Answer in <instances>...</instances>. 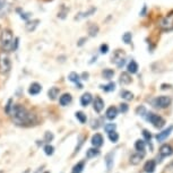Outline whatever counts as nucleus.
Listing matches in <instances>:
<instances>
[{"mask_svg": "<svg viewBox=\"0 0 173 173\" xmlns=\"http://www.w3.org/2000/svg\"><path fill=\"white\" fill-rule=\"evenodd\" d=\"M9 114L11 115V119H13L14 123L17 126L26 127V126L33 125L34 122L36 121L35 115L21 104H14Z\"/></svg>", "mask_w": 173, "mask_h": 173, "instance_id": "obj_1", "label": "nucleus"}, {"mask_svg": "<svg viewBox=\"0 0 173 173\" xmlns=\"http://www.w3.org/2000/svg\"><path fill=\"white\" fill-rule=\"evenodd\" d=\"M0 42H1V48H2L4 51H11V49H13V42H14V35H13L10 30L5 28L1 32Z\"/></svg>", "mask_w": 173, "mask_h": 173, "instance_id": "obj_2", "label": "nucleus"}, {"mask_svg": "<svg viewBox=\"0 0 173 173\" xmlns=\"http://www.w3.org/2000/svg\"><path fill=\"white\" fill-rule=\"evenodd\" d=\"M11 68V62L9 57L7 55V53L1 52L0 53V73L1 74H7L8 71Z\"/></svg>", "mask_w": 173, "mask_h": 173, "instance_id": "obj_3", "label": "nucleus"}, {"mask_svg": "<svg viewBox=\"0 0 173 173\" xmlns=\"http://www.w3.org/2000/svg\"><path fill=\"white\" fill-rule=\"evenodd\" d=\"M146 114H147V120L154 126L155 128L161 129L162 127H164L165 120H164L162 117H160L158 114H155L153 113V112H149V113H146Z\"/></svg>", "mask_w": 173, "mask_h": 173, "instance_id": "obj_4", "label": "nucleus"}, {"mask_svg": "<svg viewBox=\"0 0 173 173\" xmlns=\"http://www.w3.org/2000/svg\"><path fill=\"white\" fill-rule=\"evenodd\" d=\"M111 61L115 63L118 68H122L126 65V58L123 52L121 50H117V51L114 52V55H112V60Z\"/></svg>", "mask_w": 173, "mask_h": 173, "instance_id": "obj_5", "label": "nucleus"}, {"mask_svg": "<svg viewBox=\"0 0 173 173\" xmlns=\"http://www.w3.org/2000/svg\"><path fill=\"white\" fill-rule=\"evenodd\" d=\"M154 105L156 107H160V109H165V107H167L171 104V99H170L169 96H158V97H156V99L154 100Z\"/></svg>", "mask_w": 173, "mask_h": 173, "instance_id": "obj_6", "label": "nucleus"}, {"mask_svg": "<svg viewBox=\"0 0 173 173\" xmlns=\"http://www.w3.org/2000/svg\"><path fill=\"white\" fill-rule=\"evenodd\" d=\"M172 14V13H171ZM167 15L163 17L160 22V27L164 31H171L173 28V15Z\"/></svg>", "mask_w": 173, "mask_h": 173, "instance_id": "obj_7", "label": "nucleus"}, {"mask_svg": "<svg viewBox=\"0 0 173 173\" xmlns=\"http://www.w3.org/2000/svg\"><path fill=\"white\" fill-rule=\"evenodd\" d=\"M172 131H173V126H170V127H167L166 129H164L163 131L158 133L157 135H156V139H157V141H160V143L164 141V140L170 136V134L172 133Z\"/></svg>", "mask_w": 173, "mask_h": 173, "instance_id": "obj_8", "label": "nucleus"}, {"mask_svg": "<svg viewBox=\"0 0 173 173\" xmlns=\"http://www.w3.org/2000/svg\"><path fill=\"white\" fill-rule=\"evenodd\" d=\"M91 143H92L93 147H95V148L101 147L104 143L103 136H102L101 134H95V135H93L92 139H91Z\"/></svg>", "mask_w": 173, "mask_h": 173, "instance_id": "obj_9", "label": "nucleus"}, {"mask_svg": "<svg viewBox=\"0 0 173 173\" xmlns=\"http://www.w3.org/2000/svg\"><path fill=\"white\" fill-rule=\"evenodd\" d=\"M93 107H94L95 112L100 113L104 107V101L101 99L100 96H95V99H94V101H93Z\"/></svg>", "mask_w": 173, "mask_h": 173, "instance_id": "obj_10", "label": "nucleus"}, {"mask_svg": "<svg viewBox=\"0 0 173 173\" xmlns=\"http://www.w3.org/2000/svg\"><path fill=\"white\" fill-rule=\"evenodd\" d=\"M40 24V19H32V21H27L25 24V30L27 32H34L36 30V27Z\"/></svg>", "mask_w": 173, "mask_h": 173, "instance_id": "obj_11", "label": "nucleus"}, {"mask_svg": "<svg viewBox=\"0 0 173 173\" xmlns=\"http://www.w3.org/2000/svg\"><path fill=\"white\" fill-rule=\"evenodd\" d=\"M93 101V96L91 93H84L83 95L81 96V107H87V105H89V104L92 103Z\"/></svg>", "mask_w": 173, "mask_h": 173, "instance_id": "obj_12", "label": "nucleus"}, {"mask_svg": "<svg viewBox=\"0 0 173 173\" xmlns=\"http://www.w3.org/2000/svg\"><path fill=\"white\" fill-rule=\"evenodd\" d=\"M71 101H73V97L69 93H65L59 97V103L61 107H67L68 104L71 103Z\"/></svg>", "mask_w": 173, "mask_h": 173, "instance_id": "obj_13", "label": "nucleus"}, {"mask_svg": "<svg viewBox=\"0 0 173 173\" xmlns=\"http://www.w3.org/2000/svg\"><path fill=\"white\" fill-rule=\"evenodd\" d=\"M42 91V86H41L39 83H32L30 85V87H28V94L30 95H37L39 93Z\"/></svg>", "mask_w": 173, "mask_h": 173, "instance_id": "obj_14", "label": "nucleus"}, {"mask_svg": "<svg viewBox=\"0 0 173 173\" xmlns=\"http://www.w3.org/2000/svg\"><path fill=\"white\" fill-rule=\"evenodd\" d=\"M155 169H156V162L154 160H149L144 165V171L146 173H153L155 171Z\"/></svg>", "mask_w": 173, "mask_h": 173, "instance_id": "obj_15", "label": "nucleus"}, {"mask_svg": "<svg viewBox=\"0 0 173 173\" xmlns=\"http://www.w3.org/2000/svg\"><path fill=\"white\" fill-rule=\"evenodd\" d=\"M133 81V79H131V76H130V74H128L127 71H125V73H122L121 75H120V78H119V83L121 85H129L130 83Z\"/></svg>", "mask_w": 173, "mask_h": 173, "instance_id": "obj_16", "label": "nucleus"}, {"mask_svg": "<svg viewBox=\"0 0 173 173\" xmlns=\"http://www.w3.org/2000/svg\"><path fill=\"white\" fill-rule=\"evenodd\" d=\"M118 115V109L115 107H110L105 112V117H107L109 120H113V119L117 118Z\"/></svg>", "mask_w": 173, "mask_h": 173, "instance_id": "obj_17", "label": "nucleus"}, {"mask_svg": "<svg viewBox=\"0 0 173 173\" xmlns=\"http://www.w3.org/2000/svg\"><path fill=\"white\" fill-rule=\"evenodd\" d=\"M160 154L162 155V156H170V155L173 154V148L165 144V145H162L161 148H160Z\"/></svg>", "mask_w": 173, "mask_h": 173, "instance_id": "obj_18", "label": "nucleus"}, {"mask_svg": "<svg viewBox=\"0 0 173 173\" xmlns=\"http://www.w3.org/2000/svg\"><path fill=\"white\" fill-rule=\"evenodd\" d=\"M139 69V67H138V63L135 61V60H131L130 62L128 63V66H127V73L128 74H137V71Z\"/></svg>", "mask_w": 173, "mask_h": 173, "instance_id": "obj_19", "label": "nucleus"}, {"mask_svg": "<svg viewBox=\"0 0 173 173\" xmlns=\"http://www.w3.org/2000/svg\"><path fill=\"white\" fill-rule=\"evenodd\" d=\"M59 93H60V88L59 87H57V86H53L48 91V96L50 100H55L58 96H59Z\"/></svg>", "mask_w": 173, "mask_h": 173, "instance_id": "obj_20", "label": "nucleus"}, {"mask_svg": "<svg viewBox=\"0 0 173 173\" xmlns=\"http://www.w3.org/2000/svg\"><path fill=\"white\" fill-rule=\"evenodd\" d=\"M144 158V153H137V154H134L130 156V163L133 164V165H137V164H139L141 161H143Z\"/></svg>", "mask_w": 173, "mask_h": 173, "instance_id": "obj_21", "label": "nucleus"}, {"mask_svg": "<svg viewBox=\"0 0 173 173\" xmlns=\"http://www.w3.org/2000/svg\"><path fill=\"white\" fill-rule=\"evenodd\" d=\"M113 157H114V153L111 152V153H107L105 155V164H107V171H111L112 166H113Z\"/></svg>", "mask_w": 173, "mask_h": 173, "instance_id": "obj_22", "label": "nucleus"}, {"mask_svg": "<svg viewBox=\"0 0 173 173\" xmlns=\"http://www.w3.org/2000/svg\"><path fill=\"white\" fill-rule=\"evenodd\" d=\"M99 31H100V27L96 24H94V23H91V25L88 26V34H89V36H96L97 35V33H99Z\"/></svg>", "mask_w": 173, "mask_h": 173, "instance_id": "obj_23", "label": "nucleus"}, {"mask_svg": "<svg viewBox=\"0 0 173 173\" xmlns=\"http://www.w3.org/2000/svg\"><path fill=\"white\" fill-rule=\"evenodd\" d=\"M102 76H103L104 79L110 81V79H112L114 76V70L110 69V68H107V69H104L103 71H102Z\"/></svg>", "mask_w": 173, "mask_h": 173, "instance_id": "obj_24", "label": "nucleus"}, {"mask_svg": "<svg viewBox=\"0 0 173 173\" xmlns=\"http://www.w3.org/2000/svg\"><path fill=\"white\" fill-rule=\"evenodd\" d=\"M95 11H96V7H91L87 11L81 13V14H79V16H78V17H76V19H77V18H85V17H89V16H92L93 14H95Z\"/></svg>", "mask_w": 173, "mask_h": 173, "instance_id": "obj_25", "label": "nucleus"}, {"mask_svg": "<svg viewBox=\"0 0 173 173\" xmlns=\"http://www.w3.org/2000/svg\"><path fill=\"white\" fill-rule=\"evenodd\" d=\"M84 167H85V161H81L76 165H74V167L71 170V173H81Z\"/></svg>", "mask_w": 173, "mask_h": 173, "instance_id": "obj_26", "label": "nucleus"}, {"mask_svg": "<svg viewBox=\"0 0 173 173\" xmlns=\"http://www.w3.org/2000/svg\"><path fill=\"white\" fill-rule=\"evenodd\" d=\"M97 155H100V151L99 148H88L87 151H86V157L87 158H93L95 157V156H97Z\"/></svg>", "mask_w": 173, "mask_h": 173, "instance_id": "obj_27", "label": "nucleus"}, {"mask_svg": "<svg viewBox=\"0 0 173 173\" xmlns=\"http://www.w3.org/2000/svg\"><path fill=\"white\" fill-rule=\"evenodd\" d=\"M68 79H69L71 83H75V84H78L81 81V76L75 73V71H71L69 75H68Z\"/></svg>", "mask_w": 173, "mask_h": 173, "instance_id": "obj_28", "label": "nucleus"}, {"mask_svg": "<svg viewBox=\"0 0 173 173\" xmlns=\"http://www.w3.org/2000/svg\"><path fill=\"white\" fill-rule=\"evenodd\" d=\"M145 146H146V144H145V141L144 140H140L138 139L135 143V148H136L137 152H141V153H144V151H145Z\"/></svg>", "mask_w": 173, "mask_h": 173, "instance_id": "obj_29", "label": "nucleus"}, {"mask_svg": "<svg viewBox=\"0 0 173 173\" xmlns=\"http://www.w3.org/2000/svg\"><path fill=\"white\" fill-rule=\"evenodd\" d=\"M100 87H101V89H103L104 92H112V91L115 89V84L113 81H111L107 85H101Z\"/></svg>", "mask_w": 173, "mask_h": 173, "instance_id": "obj_30", "label": "nucleus"}, {"mask_svg": "<svg viewBox=\"0 0 173 173\" xmlns=\"http://www.w3.org/2000/svg\"><path fill=\"white\" fill-rule=\"evenodd\" d=\"M120 95H121V97L123 100H126V101H131V100L134 99V94L131 92H129V91H126V89H123V91H121V93H120Z\"/></svg>", "mask_w": 173, "mask_h": 173, "instance_id": "obj_31", "label": "nucleus"}, {"mask_svg": "<svg viewBox=\"0 0 173 173\" xmlns=\"http://www.w3.org/2000/svg\"><path fill=\"white\" fill-rule=\"evenodd\" d=\"M75 115H76L77 120L81 122V123H85V122H86V120H87L86 114H85L84 112H81V111H77V112L75 113Z\"/></svg>", "mask_w": 173, "mask_h": 173, "instance_id": "obj_32", "label": "nucleus"}, {"mask_svg": "<svg viewBox=\"0 0 173 173\" xmlns=\"http://www.w3.org/2000/svg\"><path fill=\"white\" fill-rule=\"evenodd\" d=\"M68 11H69L68 8L65 7V6H61V9H60L59 13H58V17H59L60 19H65L67 17V15H68Z\"/></svg>", "mask_w": 173, "mask_h": 173, "instance_id": "obj_33", "label": "nucleus"}, {"mask_svg": "<svg viewBox=\"0 0 173 173\" xmlns=\"http://www.w3.org/2000/svg\"><path fill=\"white\" fill-rule=\"evenodd\" d=\"M131 40H133V34L130 32H126L123 35H122V41L125 42L126 44H130L131 43Z\"/></svg>", "mask_w": 173, "mask_h": 173, "instance_id": "obj_34", "label": "nucleus"}, {"mask_svg": "<svg viewBox=\"0 0 173 173\" xmlns=\"http://www.w3.org/2000/svg\"><path fill=\"white\" fill-rule=\"evenodd\" d=\"M43 151H44L45 155L51 156V155L55 153V147H53L52 145H50V144H47V145L44 146V148H43Z\"/></svg>", "mask_w": 173, "mask_h": 173, "instance_id": "obj_35", "label": "nucleus"}, {"mask_svg": "<svg viewBox=\"0 0 173 173\" xmlns=\"http://www.w3.org/2000/svg\"><path fill=\"white\" fill-rule=\"evenodd\" d=\"M115 128H117L115 123H107V125L104 126V130H105L107 134L112 133V131H115Z\"/></svg>", "mask_w": 173, "mask_h": 173, "instance_id": "obj_36", "label": "nucleus"}, {"mask_svg": "<svg viewBox=\"0 0 173 173\" xmlns=\"http://www.w3.org/2000/svg\"><path fill=\"white\" fill-rule=\"evenodd\" d=\"M109 139L112 141V143H118L119 140V134L117 131H112V133L109 134Z\"/></svg>", "mask_w": 173, "mask_h": 173, "instance_id": "obj_37", "label": "nucleus"}, {"mask_svg": "<svg viewBox=\"0 0 173 173\" xmlns=\"http://www.w3.org/2000/svg\"><path fill=\"white\" fill-rule=\"evenodd\" d=\"M53 138H55V136H53V134L51 133V131H47V133L44 134V141L47 144H50L53 140Z\"/></svg>", "mask_w": 173, "mask_h": 173, "instance_id": "obj_38", "label": "nucleus"}, {"mask_svg": "<svg viewBox=\"0 0 173 173\" xmlns=\"http://www.w3.org/2000/svg\"><path fill=\"white\" fill-rule=\"evenodd\" d=\"M31 16H32V14L31 13H24V11H22L21 14H19V17L23 19V21H30V18H31Z\"/></svg>", "mask_w": 173, "mask_h": 173, "instance_id": "obj_39", "label": "nucleus"}, {"mask_svg": "<svg viewBox=\"0 0 173 173\" xmlns=\"http://www.w3.org/2000/svg\"><path fill=\"white\" fill-rule=\"evenodd\" d=\"M143 136H144V138H145V140L146 141H151V139H152V135H151V133L148 131V130H146V129H144L143 130Z\"/></svg>", "mask_w": 173, "mask_h": 173, "instance_id": "obj_40", "label": "nucleus"}, {"mask_svg": "<svg viewBox=\"0 0 173 173\" xmlns=\"http://www.w3.org/2000/svg\"><path fill=\"white\" fill-rule=\"evenodd\" d=\"M13 105H14V104H13V100L9 99V100H8L7 104H6V109H5V110H6V113H7V114L10 113V111H11V107H13Z\"/></svg>", "mask_w": 173, "mask_h": 173, "instance_id": "obj_41", "label": "nucleus"}, {"mask_svg": "<svg viewBox=\"0 0 173 173\" xmlns=\"http://www.w3.org/2000/svg\"><path fill=\"white\" fill-rule=\"evenodd\" d=\"M100 52H101L102 55H107V52H109V45L107 44H101L100 45Z\"/></svg>", "mask_w": 173, "mask_h": 173, "instance_id": "obj_42", "label": "nucleus"}, {"mask_svg": "<svg viewBox=\"0 0 173 173\" xmlns=\"http://www.w3.org/2000/svg\"><path fill=\"white\" fill-rule=\"evenodd\" d=\"M136 113L138 114V115H145V114H146V109L144 107H138L136 109Z\"/></svg>", "mask_w": 173, "mask_h": 173, "instance_id": "obj_43", "label": "nucleus"}, {"mask_svg": "<svg viewBox=\"0 0 173 173\" xmlns=\"http://www.w3.org/2000/svg\"><path fill=\"white\" fill-rule=\"evenodd\" d=\"M86 42H87V37H86V36L81 37V39L77 41V47H83V45H84Z\"/></svg>", "mask_w": 173, "mask_h": 173, "instance_id": "obj_44", "label": "nucleus"}, {"mask_svg": "<svg viewBox=\"0 0 173 173\" xmlns=\"http://www.w3.org/2000/svg\"><path fill=\"white\" fill-rule=\"evenodd\" d=\"M19 39L18 37H15L14 39V42H13V49H11V51H15V50H17V48H18V42Z\"/></svg>", "mask_w": 173, "mask_h": 173, "instance_id": "obj_45", "label": "nucleus"}, {"mask_svg": "<svg viewBox=\"0 0 173 173\" xmlns=\"http://www.w3.org/2000/svg\"><path fill=\"white\" fill-rule=\"evenodd\" d=\"M129 107H128V104H126V103H121L120 104V111H121L122 113H126L127 111H128Z\"/></svg>", "mask_w": 173, "mask_h": 173, "instance_id": "obj_46", "label": "nucleus"}, {"mask_svg": "<svg viewBox=\"0 0 173 173\" xmlns=\"http://www.w3.org/2000/svg\"><path fill=\"white\" fill-rule=\"evenodd\" d=\"M146 14H147V6H146V5H144L143 9H141V10H140V13H139V16L144 17V16H146Z\"/></svg>", "mask_w": 173, "mask_h": 173, "instance_id": "obj_47", "label": "nucleus"}, {"mask_svg": "<svg viewBox=\"0 0 173 173\" xmlns=\"http://www.w3.org/2000/svg\"><path fill=\"white\" fill-rule=\"evenodd\" d=\"M79 76H81V79H83V81H87L89 77V74L88 73H86V71H84V73H83L81 75H79Z\"/></svg>", "mask_w": 173, "mask_h": 173, "instance_id": "obj_48", "label": "nucleus"}, {"mask_svg": "<svg viewBox=\"0 0 173 173\" xmlns=\"http://www.w3.org/2000/svg\"><path fill=\"white\" fill-rule=\"evenodd\" d=\"M6 4H7V0H0V10L4 9Z\"/></svg>", "mask_w": 173, "mask_h": 173, "instance_id": "obj_49", "label": "nucleus"}, {"mask_svg": "<svg viewBox=\"0 0 173 173\" xmlns=\"http://www.w3.org/2000/svg\"><path fill=\"white\" fill-rule=\"evenodd\" d=\"M96 59H97V57H96V55H95V57H93L92 60L89 61V63H93V62H94V61H96Z\"/></svg>", "mask_w": 173, "mask_h": 173, "instance_id": "obj_50", "label": "nucleus"}, {"mask_svg": "<svg viewBox=\"0 0 173 173\" xmlns=\"http://www.w3.org/2000/svg\"><path fill=\"white\" fill-rule=\"evenodd\" d=\"M0 173H4V172H2V171H0Z\"/></svg>", "mask_w": 173, "mask_h": 173, "instance_id": "obj_51", "label": "nucleus"}, {"mask_svg": "<svg viewBox=\"0 0 173 173\" xmlns=\"http://www.w3.org/2000/svg\"><path fill=\"white\" fill-rule=\"evenodd\" d=\"M43 173H50V172H43Z\"/></svg>", "mask_w": 173, "mask_h": 173, "instance_id": "obj_52", "label": "nucleus"}]
</instances>
